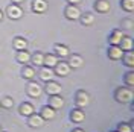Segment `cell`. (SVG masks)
<instances>
[{"label": "cell", "mask_w": 134, "mask_h": 132, "mask_svg": "<svg viewBox=\"0 0 134 132\" xmlns=\"http://www.w3.org/2000/svg\"><path fill=\"white\" fill-rule=\"evenodd\" d=\"M116 100L119 103H130L131 100H133V91L130 90V88H119L116 91Z\"/></svg>", "instance_id": "6da1fadb"}, {"label": "cell", "mask_w": 134, "mask_h": 132, "mask_svg": "<svg viewBox=\"0 0 134 132\" xmlns=\"http://www.w3.org/2000/svg\"><path fill=\"white\" fill-rule=\"evenodd\" d=\"M90 103V96L85 91H78L76 93V105L79 108H85Z\"/></svg>", "instance_id": "7a4b0ae2"}, {"label": "cell", "mask_w": 134, "mask_h": 132, "mask_svg": "<svg viewBox=\"0 0 134 132\" xmlns=\"http://www.w3.org/2000/svg\"><path fill=\"white\" fill-rule=\"evenodd\" d=\"M27 94H29L31 97H40L43 94L41 85L37 83V82H29V85H27Z\"/></svg>", "instance_id": "3957f363"}, {"label": "cell", "mask_w": 134, "mask_h": 132, "mask_svg": "<svg viewBox=\"0 0 134 132\" xmlns=\"http://www.w3.org/2000/svg\"><path fill=\"white\" fill-rule=\"evenodd\" d=\"M66 17L69 20H78V18H81V11L75 5H69L66 8Z\"/></svg>", "instance_id": "277c9868"}, {"label": "cell", "mask_w": 134, "mask_h": 132, "mask_svg": "<svg viewBox=\"0 0 134 132\" xmlns=\"http://www.w3.org/2000/svg\"><path fill=\"white\" fill-rule=\"evenodd\" d=\"M61 90H63V87H61L58 82H55V81H47V85H46V93H47L49 96L59 94Z\"/></svg>", "instance_id": "5b68a950"}, {"label": "cell", "mask_w": 134, "mask_h": 132, "mask_svg": "<svg viewBox=\"0 0 134 132\" xmlns=\"http://www.w3.org/2000/svg\"><path fill=\"white\" fill-rule=\"evenodd\" d=\"M55 68V74L57 76H67V74L70 73V65L67 64V62H57V65L53 67Z\"/></svg>", "instance_id": "8992f818"}, {"label": "cell", "mask_w": 134, "mask_h": 132, "mask_svg": "<svg viewBox=\"0 0 134 132\" xmlns=\"http://www.w3.org/2000/svg\"><path fill=\"white\" fill-rule=\"evenodd\" d=\"M27 124H29L31 128H41L43 124H44V120H43V117L38 116V114H31V116H29V120H27Z\"/></svg>", "instance_id": "52a82bcc"}, {"label": "cell", "mask_w": 134, "mask_h": 132, "mask_svg": "<svg viewBox=\"0 0 134 132\" xmlns=\"http://www.w3.org/2000/svg\"><path fill=\"white\" fill-rule=\"evenodd\" d=\"M49 106H52L55 111H57V109H59V108L64 106V99L59 97L58 94H53V96L49 99Z\"/></svg>", "instance_id": "ba28073f"}, {"label": "cell", "mask_w": 134, "mask_h": 132, "mask_svg": "<svg viewBox=\"0 0 134 132\" xmlns=\"http://www.w3.org/2000/svg\"><path fill=\"white\" fill-rule=\"evenodd\" d=\"M8 15L11 17V18H14V20H17V18H20V17L23 15V11H21V8L18 6V5H11V6H8Z\"/></svg>", "instance_id": "9c48e42d"}, {"label": "cell", "mask_w": 134, "mask_h": 132, "mask_svg": "<svg viewBox=\"0 0 134 132\" xmlns=\"http://www.w3.org/2000/svg\"><path fill=\"white\" fill-rule=\"evenodd\" d=\"M40 79L41 81H44V82H47V81H52L53 79V76H55V73L52 71V68H49V67H43L41 70H40Z\"/></svg>", "instance_id": "30bf717a"}, {"label": "cell", "mask_w": 134, "mask_h": 132, "mask_svg": "<svg viewBox=\"0 0 134 132\" xmlns=\"http://www.w3.org/2000/svg\"><path fill=\"white\" fill-rule=\"evenodd\" d=\"M55 109L52 106H43L41 108V112H40V116L43 117V120H52V118H55Z\"/></svg>", "instance_id": "8fae6325"}, {"label": "cell", "mask_w": 134, "mask_h": 132, "mask_svg": "<svg viewBox=\"0 0 134 132\" xmlns=\"http://www.w3.org/2000/svg\"><path fill=\"white\" fill-rule=\"evenodd\" d=\"M108 56L111 59H114V61H117V59H120L122 56H124V50L120 49L119 46H111L108 50Z\"/></svg>", "instance_id": "7c38bea8"}, {"label": "cell", "mask_w": 134, "mask_h": 132, "mask_svg": "<svg viewBox=\"0 0 134 132\" xmlns=\"http://www.w3.org/2000/svg\"><path fill=\"white\" fill-rule=\"evenodd\" d=\"M119 47L124 50V52H128V50H133V40L130 37H124L120 43H119Z\"/></svg>", "instance_id": "4fadbf2b"}, {"label": "cell", "mask_w": 134, "mask_h": 132, "mask_svg": "<svg viewBox=\"0 0 134 132\" xmlns=\"http://www.w3.org/2000/svg\"><path fill=\"white\" fill-rule=\"evenodd\" d=\"M82 62H84L82 56H79V55H72V56H70V61H69L67 64L70 65V68H72V67H73V68H79V67L82 65Z\"/></svg>", "instance_id": "5bb4252c"}, {"label": "cell", "mask_w": 134, "mask_h": 132, "mask_svg": "<svg viewBox=\"0 0 134 132\" xmlns=\"http://www.w3.org/2000/svg\"><path fill=\"white\" fill-rule=\"evenodd\" d=\"M57 62H58V58L55 55H46L44 59H43V65L49 67V68H53V67L57 65Z\"/></svg>", "instance_id": "9a60e30c"}, {"label": "cell", "mask_w": 134, "mask_h": 132, "mask_svg": "<svg viewBox=\"0 0 134 132\" xmlns=\"http://www.w3.org/2000/svg\"><path fill=\"white\" fill-rule=\"evenodd\" d=\"M124 37H125V35H124L122 31H114V32L111 33V37H110V43H111L113 46H119V43H120V40H122Z\"/></svg>", "instance_id": "2e32d148"}, {"label": "cell", "mask_w": 134, "mask_h": 132, "mask_svg": "<svg viewBox=\"0 0 134 132\" xmlns=\"http://www.w3.org/2000/svg\"><path fill=\"white\" fill-rule=\"evenodd\" d=\"M20 114L29 117L31 114H34V106L31 105V103H27V102L21 103V105H20Z\"/></svg>", "instance_id": "e0dca14e"}, {"label": "cell", "mask_w": 134, "mask_h": 132, "mask_svg": "<svg viewBox=\"0 0 134 132\" xmlns=\"http://www.w3.org/2000/svg\"><path fill=\"white\" fill-rule=\"evenodd\" d=\"M47 8V3L44 2V0H34L32 3V9L35 12H44Z\"/></svg>", "instance_id": "ac0fdd59"}, {"label": "cell", "mask_w": 134, "mask_h": 132, "mask_svg": "<svg viewBox=\"0 0 134 132\" xmlns=\"http://www.w3.org/2000/svg\"><path fill=\"white\" fill-rule=\"evenodd\" d=\"M94 8L98 9V12H107V11H110V2L108 0H98Z\"/></svg>", "instance_id": "d6986e66"}, {"label": "cell", "mask_w": 134, "mask_h": 132, "mask_svg": "<svg viewBox=\"0 0 134 132\" xmlns=\"http://www.w3.org/2000/svg\"><path fill=\"white\" fill-rule=\"evenodd\" d=\"M17 61L21 62V64L29 62V61H31V53L26 52V50H18V53H17Z\"/></svg>", "instance_id": "ffe728a7"}, {"label": "cell", "mask_w": 134, "mask_h": 132, "mask_svg": "<svg viewBox=\"0 0 134 132\" xmlns=\"http://www.w3.org/2000/svg\"><path fill=\"white\" fill-rule=\"evenodd\" d=\"M70 118H72L75 123H81L84 118H85V114H84V111H81V109H75V111L70 114Z\"/></svg>", "instance_id": "44dd1931"}, {"label": "cell", "mask_w": 134, "mask_h": 132, "mask_svg": "<svg viewBox=\"0 0 134 132\" xmlns=\"http://www.w3.org/2000/svg\"><path fill=\"white\" fill-rule=\"evenodd\" d=\"M55 52H57V55H58V56H61V58H64V56H69V55H70V50H69V47H66V46H61V44H57V46H55Z\"/></svg>", "instance_id": "7402d4cb"}, {"label": "cell", "mask_w": 134, "mask_h": 132, "mask_svg": "<svg viewBox=\"0 0 134 132\" xmlns=\"http://www.w3.org/2000/svg\"><path fill=\"white\" fill-rule=\"evenodd\" d=\"M122 58H124V61H125V65H128L130 68H133L134 67V53H133V50H128L126 55H124Z\"/></svg>", "instance_id": "603a6c76"}, {"label": "cell", "mask_w": 134, "mask_h": 132, "mask_svg": "<svg viewBox=\"0 0 134 132\" xmlns=\"http://www.w3.org/2000/svg\"><path fill=\"white\" fill-rule=\"evenodd\" d=\"M14 47H15L17 50H26L27 43H26L25 38H15V40H14Z\"/></svg>", "instance_id": "cb8c5ba5"}, {"label": "cell", "mask_w": 134, "mask_h": 132, "mask_svg": "<svg viewBox=\"0 0 134 132\" xmlns=\"http://www.w3.org/2000/svg\"><path fill=\"white\" fill-rule=\"evenodd\" d=\"M43 59H44V55H43V53H35L34 56H31L32 64H34V65H37V67L43 65Z\"/></svg>", "instance_id": "d4e9b609"}, {"label": "cell", "mask_w": 134, "mask_h": 132, "mask_svg": "<svg viewBox=\"0 0 134 132\" xmlns=\"http://www.w3.org/2000/svg\"><path fill=\"white\" fill-rule=\"evenodd\" d=\"M35 70H34L32 67H25L23 68V77L25 79H34L35 77Z\"/></svg>", "instance_id": "484cf974"}, {"label": "cell", "mask_w": 134, "mask_h": 132, "mask_svg": "<svg viewBox=\"0 0 134 132\" xmlns=\"http://www.w3.org/2000/svg\"><path fill=\"white\" fill-rule=\"evenodd\" d=\"M0 106H3V108H12V106H14V100L11 99V97H3V99L0 100Z\"/></svg>", "instance_id": "4316f807"}, {"label": "cell", "mask_w": 134, "mask_h": 132, "mask_svg": "<svg viewBox=\"0 0 134 132\" xmlns=\"http://www.w3.org/2000/svg\"><path fill=\"white\" fill-rule=\"evenodd\" d=\"M125 82L128 87H133L134 85V71H128L125 76Z\"/></svg>", "instance_id": "83f0119b"}, {"label": "cell", "mask_w": 134, "mask_h": 132, "mask_svg": "<svg viewBox=\"0 0 134 132\" xmlns=\"http://www.w3.org/2000/svg\"><path fill=\"white\" fill-rule=\"evenodd\" d=\"M122 6L126 9V11H133L134 9V0H122Z\"/></svg>", "instance_id": "f1b7e54d"}, {"label": "cell", "mask_w": 134, "mask_h": 132, "mask_svg": "<svg viewBox=\"0 0 134 132\" xmlns=\"http://www.w3.org/2000/svg\"><path fill=\"white\" fill-rule=\"evenodd\" d=\"M117 132H131V126L126 123H122L117 126Z\"/></svg>", "instance_id": "f546056e"}, {"label": "cell", "mask_w": 134, "mask_h": 132, "mask_svg": "<svg viewBox=\"0 0 134 132\" xmlns=\"http://www.w3.org/2000/svg\"><path fill=\"white\" fill-rule=\"evenodd\" d=\"M93 20H94V17H93L92 14H87L85 17H82V23H84L85 26L92 25V23H93Z\"/></svg>", "instance_id": "4dcf8cb0"}, {"label": "cell", "mask_w": 134, "mask_h": 132, "mask_svg": "<svg viewBox=\"0 0 134 132\" xmlns=\"http://www.w3.org/2000/svg\"><path fill=\"white\" fill-rule=\"evenodd\" d=\"M69 2H70V5H76V3H79L81 0H69Z\"/></svg>", "instance_id": "1f68e13d"}, {"label": "cell", "mask_w": 134, "mask_h": 132, "mask_svg": "<svg viewBox=\"0 0 134 132\" xmlns=\"http://www.w3.org/2000/svg\"><path fill=\"white\" fill-rule=\"evenodd\" d=\"M73 132H85V131H82V129H73Z\"/></svg>", "instance_id": "d6a6232c"}, {"label": "cell", "mask_w": 134, "mask_h": 132, "mask_svg": "<svg viewBox=\"0 0 134 132\" xmlns=\"http://www.w3.org/2000/svg\"><path fill=\"white\" fill-rule=\"evenodd\" d=\"M12 2H14V3H21L23 0H12Z\"/></svg>", "instance_id": "836d02e7"}, {"label": "cell", "mask_w": 134, "mask_h": 132, "mask_svg": "<svg viewBox=\"0 0 134 132\" xmlns=\"http://www.w3.org/2000/svg\"><path fill=\"white\" fill-rule=\"evenodd\" d=\"M2 17H3V14H2V11H0V20H2Z\"/></svg>", "instance_id": "e575fe53"}, {"label": "cell", "mask_w": 134, "mask_h": 132, "mask_svg": "<svg viewBox=\"0 0 134 132\" xmlns=\"http://www.w3.org/2000/svg\"><path fill=\"white\" fill-rule=\"evenodd\" d=\"M0 132H2V131H0Z\"/></svg>", "instance_id": "d590c367"}]
</instances>
